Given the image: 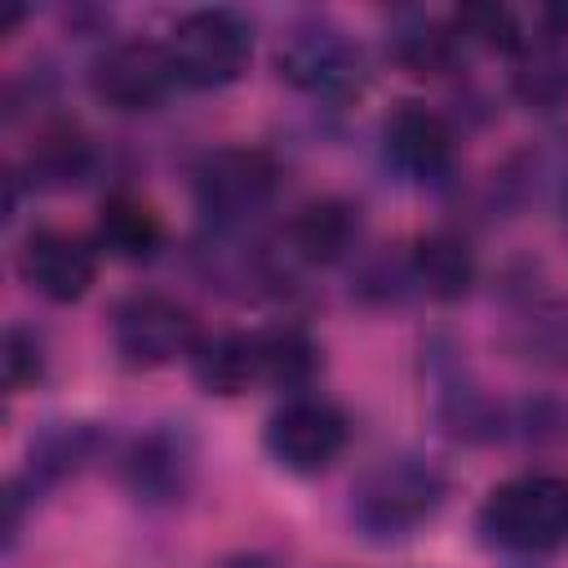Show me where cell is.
I'll use <instances>...</instances> for the list:
<instances>
[{"label": "cell", "mask_w": 568, "mask_h": 568, "mask_svg": "<svg viewBox=\"0 0 568 568\" xmlns=\"http://www.w3.org/2000/svg\"><path fill=\"white\" fill-rule=\"evenodd\" d=\"M448 501V475L417 453L373 462L351 488V524L359 537L390 546L422 532Z\"/></svg>", "instance_id": "obj_1"}, {"label": "cell", "mask_w": 568, "mask_h": 568, "mask_svg": "<svg viewBox=\"0 0 568 568\" xmlns=\"http://www.w3.org/2000/svg\"><path fill=\"white\" fill-rule=\"evenodd\" d=\"M475 532L510 559L568 550V475L528 470L493 484L475 510Z\"/></svg>", "instance_id": "obj_2"}, {"label": "cell", "mask_w": 568, "mask_h": 568, "mask_svg": "<svg viewBox=\"0 0 568 568\" xmlns=\"http://www.w3.org/2000/svg\"><path fill=\"white\" fill-rule=\"evenodd\" d=\"M275 75L315 98L320 106H346L368 89V53L364 44L328 13L297 18L275 44Z\"/></svg>", "instance_id": "obj_3"}, {"label": "cell", "mask_w": 568, "mask_h": 568, "mask_svg": "<svg viewBox=\"0 0 568 568\" xmlns=\"http://www.w3.org/2000/svg\"><path fill=\"white\" fill-rule=\"evenodd\" d=\"M280 191V164L262 146H217L191 173V195L204 231L248 235Z\"/></svg>", "instance_id": "obj_4"}, {"label": "cell", "mask_w": 568, "mask_h": 568, "mask_svg": "<svg viewBox=\"0 0 568 568\" xmlns=\"http://www.w3.org/2000/svg\"><path fill=\"white\" fill-rule=\"evenodd\" d=\"M169 62L182 89H226L248 71L253 27L235 9H191L169 27Z\"/></svg>", "instance_id": "obj_5"}, {"label": "cell", "mask_w": 568, "mask_h": 568, "mask_svg": "<svg viewBox=\"0 0 568 568\" xmlns=\"http://www.w3.org/2000/svg\"><path fill=\"white\" fill-rule=\"evenodd\" d=\"M262 444L284 475L311 479V475H324L346 453L351 422L328 395L302 390V395H284V404L266 417Z\"/></svg>", "instance_id": "obj_6"}, {"label": "cell", "mask_w": 568, "mask_h": 568, "mask_svg": "<svg viewBox=\"0 0 568 568\" xmlns=\"http://www.w3.org/2000/svg\"><path fill=\"white\" fill-rule=\"evenodd\" d=\"M195 475H200V435L191 430V422L164 417L142 435H133L129 448L120 453V484L146 510L178 506L195 488Z\"/></svg>", "instance_id": "obj_7"}, {"label": "cell", "mask_w": 568, "mask_h": 568, "mask_svg": "<svg viewBox=\"0 0 568 568\" xmlns=\"http://www.w3.org/2000/svg\"><path fill=\"white\" fill-rule=\"evenodd\" d=\"M200 320L169 293H129L111 311V346L124 368H169L200 346Z\"/></svg>", "instance_id": "obj_8"}, {"label": "cell", "mask_w": 568, "mask_h": 568, "mask_svg": "<svg viewBox=\"0 0 568 568\" xmlns=\"http://www.w3.org/2000/svg\"><path fill=\"white\" fill-rule=\"evenodd\" d=\"M426 386H430V413L439 422V430L457 444H497L510 435V408L501 399H493L470 368L462 364V355L448 342H430L426 351Z\"/></svg>", "instance_id": "obj_9"}, {"label": "cell", "mask_w": 568, "mask_h": 568, "mask_svg": "<svg viewBox=\"0 0 568 568\" xmlns=\"http://www.w3.org/2000/svg\"><path fill=\"white\" fill-rule=\"evenodd\" d=\"M89 89L115 115H146L160 111L182 84L169 62V49L138 36V40H115L93 58Z\"/></svg>", "instance_id": "obj_10"}, {"label": "cell", "mask_w": 568, "mask_h": 568, "mask_svg": "<svg viewBox=\"0 0 568 568\" xmlns=\"http://www.w3.org/2000/svg\"><path fill=\"white\" fill-rule=\"evenodd\" d=\"M382 160L413 186H444L457 169V129L426 102H399L382 120Z\"/></svg>", "instance_id": "obj_11"}, {"label": "cell", "mask_w": 568, "mask_h": 568, "mask_svg": "<svg viewBox=\"0 0 568 568\" xmlns=\"http://www.w3.org/2000/svg\"><path fill=\"white\" fill-rule=\"evenodd\" d=\"M18 275L44 302L71 306L98 280V244L62 226H36L18 248Z\"/></svg>", "instance_id": "obj_12"}, {"label": "cell", "mask_w": 568, "mask_h": 568, "mask_svg": "<svg viewBox=\"0 0 568 568\" xmlns=\"http://www.w3.org/2000/svg\"><path fill=\"white\" fill-rule=\"evenodd\" d=\"M506 346L541 368H568V306L555 302L532 271L506 280Z\"/></svg>", "instance_id": "obj_13"}, {"label": "cell", "mask_w": 568, "mask_h": 568, "mask_svg": "<svg viewBox=\"0 0 568 568\" xmlns=\"http://www.w3.org/2000/svg\"><path fill=\"white\" fill-rule=\"evenodd\" d=\"M359 244V209L342 195L306 200L280 240V257L288 266H337Z\"/></svg>", "instance_id": "obj_14"}, {"label": "cell", "mask_w": 568, "mask_h": 568, "mask_svg": "<svg viewBox=\"0 0 568 568\" xmlns=\"http://www.w3.org/2000/svg\"><path fill=\"white\" fill-rule=\"evenodd\" d=\"M111 448V430L102 422H44L31 439H27V466L22 479L36 493H49L75 475H84L93 462H102V453Z\"/></svg>", "instance_id": "obj_15"}, {"label": "cell", "mask_w": 568, "mask_h": 568, "mask_svg": "<svg viewBox=\"0 0 568 568\" xmlns=\"http://www.w3.org/2000/svg\"><path fill=\"white\" fill-rule=\"evenodd\" d=\"M466 40L457 36L453 13H426V9H404L386 27V58L417 75V80H439L466 62Z\"/></svg>", "instance_id": "obj_16"}, {"label": "cell", "mask_w": 568, "mask_h": 568, "mask_svg": "<svg viewBox=\"0 0 568 568\" xmlns=\"http://www.w3.org/2000/svg\"><path fill=\"white\" fill-rule=\"evenodd\" d=\"M408 271H413V288L426 293L430 302H462L475 280H479V257L470 248V240L453 226H435L426 235L413 240L408 248Z\"/></svg>", "instance_id": "obj_17"}, {"label": "cell", "mask_w": 568, "mask_h": 568, "mask_svg": "<svg viewBox=\"0 0 568 568\" xmlns=\"http://www.w3.org/2000/svg\"><path fill=\"white\" fill-rule=\"evenodd\" d=\"M195 386L204 395H217V399H235L253 386H262V364H257V328L253 333H240V328H226V333H204L200 346L191 351L186 359Z\"/></svg>", "instance_id": "obj_18"}, {"label": "cell", "mask_w": 568, "mask_h": 568, "mask_svg": "<svg viewBox=\"0 0 568 568\" xmlns=\"http://www.w3.org/2000/svg\"><path fill=\"white\" fill-rule=\"evenodd\" d=\"M164 244V217L133 191H111L98 204V248L120 262H151Z\"/></svg>", "instance_id": "obj_19"}, {"label": "cell", "mask_w": 568, "mask_h": 568, "mask_svg": "<svg viewBox=\"0 0 568 568\" xmlns=\"http://www.w3.org/2000/svg\"><path fill=\"white\" fill-rule=\"evenodd\" d=\"M257 364H262V386L302 395L315 386L324 355H320V342L302 324L280 320L271 328H257Z\"/></svg>", "instance_id": "obj_20"}, {"label": "cell", "mask_w": 568, "mask_h": 568, "mask_svg": "<svg viewBox=\"0 0 568 568\" xmlns=\"http://www.w3.org/2000/svg\"><path fill=\"white\" fill-rule=\"evenodd\" d=\"M510 98L532 115L568 111V40H537L510 58Z\"/></svg>", "instance_id": "obj_21"}, {"label": "cell", "mask_w": 568, "mask_h": 568, "mask_svg": "<svg viewBox=\"0 0 568 568\" xmlns=\"http://www.w3.org/2000/svg\"><path fill=\"white\" fill-rule=\"evenodd\" d=\"M93 169H98L93 142L75 124L58 120V124H44L36 133V146H31L22 182H31L40 191H62V186H80L84 178H93Z\"/></svg>", "instance_id": "obj_22"}, {"label": "cell", "mask_w": 568, "mask_h": 568, "mask_svg": "<svg viewBox=\"0 0 568 568\" xmlns=\"http://www.w3.org/2000/svg\"><path fill=\"white\" fill-rule=\"evenodd\" d=\"M0 368H4V390H9V395H22V390L40 386V382H44V368H49L44 337H40L31 324H9V328H4Z\"/></svg>", "instance_id": "obj_23"}, {"label": "cell", "mask_w": 568, "mask_h": 568, "mask_svg": "<svg viewBox=\"0 0 568 568\" xmlns=\"http://www.w3.org/2000/svg\"><path fill=\"white\" fill-rule=\"evenodd\" d=\"M40 501V493L22 479V475H13L9 484H4V550H13L18 546V537H22V524H27V510Z\"/></svg>", "instance_id": "obj_24"}, {"label": "cell", "mask_w": 568, "mask_h": 568, "mask_svg": "<svg viewBox=\"0 0 568 568\" xmlns=\"http://www.w3.org/2000/svg\"><path fill=\"white\" fill-rule=\"evenodd\" d=\"M555 182H550V191H555V213H559V222H564V231H568V151H564V160H559V169L550 173Z\"/></svg>", "instance_id": "obj_25"}, {"label": "cell", "mask_w": 568, "mask_h": 568, "mask_svg": "<svg viewBox=\"0 0 568 568\" xmlns=\"http://www.w3.org/2000/svg\"><path fill=\"white\" fill-rule=\"evenodd\" d=\"M217 568H280L271 555H262V550H235V555H226Z\"/></svg>", "instance_id": "obj_26"}, {"label": "cell", "mask_w": 568, "mask_h": 568, "mask_svg": "<svg viewBox=\"0 0 568 568\" xmlns=\"http://www.w3.org/2000/svg\"><path fill=\"white\" fill-rule=\"evenodd\" d=\"M22 18H27V9H9V13H4V22H0V36H9V31H13Z\"/></svg>", "instance_id": "obj_27"}]
</instances>
